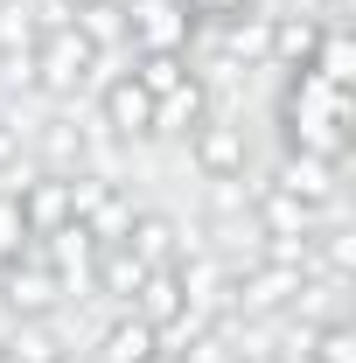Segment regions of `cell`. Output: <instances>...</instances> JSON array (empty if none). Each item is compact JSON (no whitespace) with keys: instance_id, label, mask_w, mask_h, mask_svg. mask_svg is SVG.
<instances>
[{"instance_id":"1","label":"cell","mask_w":356,"mask_h":363,"mask_svg":"<svg viewBox=\"0 0 356 363\" xmlns=\"http://www.w3.org/2000/svg\"><path fill=\"white\" fill-rule=\"evenodd\" d=\"M91 56H98V49L77 35V21L43 28V43H35V91H43V98H84Z\"/></svg>"},{"instance_id":"2","label":"cell","mask_w":356,"mask_h":363,"mask_svg":"<svg viewBox=\"0 0 356 363\" xmlns=\"http://www.w3.org/2000/svg\"><path fill=\"white\" fill-rule=\"evenodd\" d=\"M189 161H196V175H203V182H245V168H252L245 119H230V112H203L196 133H189Z\"/></svg>"},{"instance_id":"3","label":"cell","mask_w":356,"mask_h":363,"mask_svg":"<svg viewBox=\"0 0 356 363\" xmlns=\"http://www.w3.org/2000/svg\"><path fill=\"white\" fill-rule=\"evenodd\" d=\"M133 210L140 203L112 175H70V224H84L98 245H119L133 230Z\"/></svg>"},{"instance_id":"4","label":"cell","mask_w":356,"mask_h":363,"mask_svg":"<svg viewBox=\"0 0 356 363\" xmlns=\"http://www.w3.org/2000/svg\"><path fill=\"white\" fill-rule=\"evenodd\" d=\"M91 112H98V126H105V133H119L126 147H133V140H147V126H154V98L133 84V70H119L112 84L91 91Z\"/></svg>"},{"instance_id":"5","label":"cell","mask_w":356,"mask_h":363,"mask_svg":"<svg viewBox=\"0 0 356 363\" xmlns=\"http://www.w3.org/2000/svg\"><path fill=\"white\" fill-rule=\"evenodd\" d=\"M272 189H287V196H301L308 210H321L328 196H343V161H328V154H308V147H287L279 154V168H272Z\"/></svg>"},{"instance_id":"6","label":"cell","mask_w":356,"mask_h":363,"mask_svg":"<svg viewBox=\"0 0 356 363\" xmlns=\"http://www.w3.org/2000/svg\"><path fill=\"white\" fill-rule=\"evenodd\" d=\"M35 43H43L35 7L28 0H0V77L7 84L35 91Z\"/></svg>"},{"instance_id":"7","label":"cell","mask_w":356,"mask_h":363,"mask_svg":"<svg viewBox=\"0 0 356 363\" xmlns=\"http://www.w3.org/2000/svg\"><path fill=\"white\" fill-rule=\"evenodd\" d=\"M119 245H126L147 272H168V266H182V252H189L196 238H189L175 217H161V210H133V230H126Z\"/></svg>"},{"instance_id":"8","label":"cell","mask_w":356,"mask_h":363,"mask_svg":"<svg viewBox=\"0 0 356 363\" xmlns=\"http://www.w3.org/2000/svg\"><path fill=\"white\" fill-rule=\"evenodd\" d=\"M14 210H21V230L28 238H49V230H63L70 224V175H35L21 196H14Z\"/></svg>"},{"instance_id":"9","label":"cell","mask_w":356,"mask_h":363,"mask_svg":"<svg viewBox=\"0 0 356 363\" xmlns=\"http://www.w3.org/2000/svg\"><path fill=\"white\" fill-rule=\"evenodd\" d=\"M314 217H321V210H308L301 196H287V189H272V182L252 189V230H259V238H308Z\"/></svg>"},{"instance_id":"10","label":"cell","mask_w":356,"mask_h":363,"mask_svg":"<svg viewBox=\"0 0 356 363\" xmlns=\"http://www.w3.org/2000/svg\"><path fill=\"white\" fill-rule=\"evenodd\" d=\"M84 357H91V363H147V357H154V328L119 308V315L98 328V342H91Z\"/></svg>"},{"instance_id":"11","label":"cell","mask_w":356,"mask_h":363,"mask_svg":"<svg viewBox=\"0 0 356 363\" xmlns=\"http://www.w3.org/2000/svg\"><path fill=\"white\" fill-rule=\"evenodd\" d=\"M203 112H210V91H203V77H189L182 91L154 98V126H147V140H189Z\"/></svg>"},{"instance_id":"12","label":"cell","mask_w":356,"mask_h":363,"mask_svg":"<svg viewBox=\"0 0 356 363\" xmlns=\"http://www.w3.org/2000/svg\"><path fill=\"white\" fill-rule=\"evenodd\" d=\"M133 84L147 91V98H168V91H182L189 77H196V63H189V49H133Z\"/></svg>"},{"instance_id":"13","label":"cell","mask_w":356,"mask_h":363,"mask_svg":"<svg viewBox=\"0 0 356 363\" xmlns=\"http://www.w3.org/2000/svg\"><path fill=\"white\" fill-rule=\"evenodd\" d=\"M126 315H140L147 328L175 321L182 315V279H175V266H168V272H147V279L133 286V301H126Z\"/></svg>"},{"instance_id":"14","label":"cell","mask_w":356,"mask_h":363,"mask_svg":"<svg viewBox=\"0 0 356 363\" xmlns=\"http://www.w3.org/2000/svg\"><path fill=\"white\" fill-rule=\"evenodd\" d=\"M308 70H314L328 91H350V77H356V43H350V28H321Z\"/></svg>"},{"instance_id":"15","label":"cell","mask_w":356,"mask_h":363,"mask_svg":"<svg viewBox=\"0 0 356 363\" xmlns=\"http://www.w3.org/2000/svg\"><path fill=\"white\" fill-rule=\"evenodd\" d=\"M70 21H77V35H84L91 49H133L126 43V7H119V0H98V7L70 14Z\"/></svg>"},{"instance_id":"16","label":"cell","mask_w":356,"mask_h":363,"mask_svg":"<svg viewBox=\"0 0 356 363\" xmlns=\"http://www.w3.org/2000/svg\"><path fill=\"white\" fill-rule=\"evenodd\" d=\"M301 363H356V328H350V315H343V321H321Z\"/></svg>"},{"instance_id":"17","label":"cell","mask_w":356,"mask_h":363,"mask_svg":"<svg viewBox=\"0 0 356 363\" xmlns=\"http://www.w3.org/2000/svg\"><path fill=\"white\" fill-rule=\"evenodd\" d=\"M28 154V112H0V175Z\"/></svg>"},{"instance_id":"18","label":"cell","mask_w":356,"mask_h":363,"mask_svg":"<svg viewBox=\"0 0 356 363\" xmlns=\"http://www.w3.org/2000/svg\"><path fill=\"white\" fill-rule=\"evenodd\" d=\"M21 245H28V230H21V210H14V203H0V266H7Z\"/></svg>"},{"instance_id":"19","label":"cell","mask_w":356,"mask_h":363,"mask_svg":"<svg viewBox=\"0 0 356 363\" xmlns=\"http://www.w3.org/2000/svg\"><path fill=\"white\" fill-rule=\"evenodd\" d=\"M63 7H70V14H84V7H98V0H63Z\"/></svg>"},{"instance_id":"20","label":"cell","mask_w":356,"mask_h":363,"mask_svg":"<svg viewBox=\"0 0 356 363\" xmlns=\"http://www.w3.org/2000/svg\"><path fill=\"white\" fill-rule=\"evenodd\" d=\"M147 363H168V357H147Z\"/></svg>"}]
</instances>
